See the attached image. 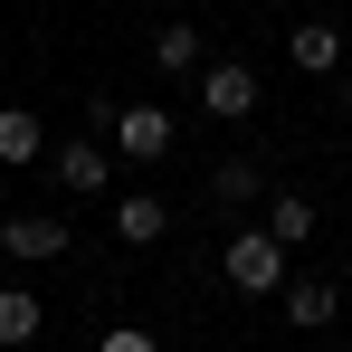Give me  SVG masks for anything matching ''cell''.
Segmentation results:
<instances>
[{"label": "cell", "instance_id": "obj_15", "mask_svg": "<svg viewBox=\"0 0 352 352\" xmlns=\"http://www.w3.org/2000/svg\"><path fill=\"white\" fill-rule=\"evenodd\" d=\"M190 10H219V0H190Z\"/></svg>", "mask_w": 352, "mask_h": 352}, {"label": "cell", "instance_id": "obj_14", "mask_svg": "<svg viewBox=\"0 0 352 352\" xmlns=\"http://www.w3.org/2000/svg\"><path fill=\"white\" fill-rule=\"evenodd\" d=\"M96 352H162V333H143V324H115V333H105Z\"/></svg>", "mask_w": 352, "mask_h": 352}, {"label": "cell", "instance_id": "obj_2", "mask_svg": "<svg viewBox=\"0 0 352 352\" xmlns=\"http://www.w3.org/2000/svg\"><path fill=\"white\" fill-rule=\"evenodd\" d=\"M67 248H76V229H67L58 210H10V219H0V257H10V267H48Z\"/></svg>", "mask_w": 352, "mask_h": 352}, {"label": "cell", "instance_id": "obj_10", "mask_svg": "<svg viewBox=\"0 0 352 352\" xmlns=\"http://www.w3.org/2000/svg\"><path fill=\"white\" fill-rule=\"evenodd\" d=\"M162 229H172V210H162L153 190H124V200H115V238H124V248H153Z\"/></svg>", "mask_w": 352, "mask_h": 352}, {"label": "cell", "instance_id": "obj_1", "mask_svg": "<svg viewBox=\"0 0 352 352\" xmlns=\"http://www.w3.org/2000/svg\"><path fill=\"white\" fill-rule=\"evenodd\" d=\"M219 276H229L238 295H276L286 286V248L267 229H229V248H219Z\"/></svg>", "mask_w": 352, "mask_h": 352}, {"label": "cell", "instance_id": "obj_11", "mask_svg": "<svg viewBox=\"0 0 352 352\" xmlns=\"http://www.w3.org/2000/svg\"><path fill=\"white\" fill-rule=\"evenodd\" d=\"M0 162H48V124L29 105H0Z\"/></svg>", "mask_w": 352, "mask_h": 352}, {"label": "cell", "instance_id": "obj_13", "mask_svg": "<svg viewBox=\"0 0 352 352\" xmlns=\"http://www.w3.org/2000/svg\"><path fill=\"white\" fill-rule=\"evenodd\" d=\"M267 238H276V248H305V238H314V200H305V190H276V200H267Z\"/></svg>", "mask_w": 352, "mask_h": 352}, {"label": "cell", "instance_id": "obj_8", "mask_svg": "<svg viewBox=\"0 0 352 352\" xmlns=\"http://www.w3.org/2000/svg\"><path fill=\"white\" fill-rule=\"evenodd\" d=\"M286 58L305 67V76H333V67H343V29H333V19H295Z\"/></svg>", "mask_w": 352, "mask_h": 352}, {"label": "cell", "instance_id": "obj_12", "mask_svg": "<svg viewBox=\"0 0 352 352\" xmlns=\"http://www.w3.org/2000/svg\"><path fill=\"white\" fill-rule=\"evenodd\" d=\"M38 324H48V305L29 286H0V352H19V343H38Z\"/></svg>", "mask_w": 352, "mask_h": 352}, {"label": "cell", "instance_id": "obj_4", "mask_svg": "<svg viewBox=\"0 0 352 352\" xmlns=\"http://www.w3.org/2000/svg\"><path fill=\"white\" fill-rule=\"evenodd\" d=\"M257 96H267V86L248 76V58H210V67H200V105H210L219 124H248V115H257Z\"/></svg>", "mask_w": 352, "mask_h": 352}, {"label": "cell", "instance_id": "obj_3", "mask_svg": "<svg viewBox=\"0 0 352 352\" xmlns=\"http://www.w3.org/2000/svg\"><path fill=\"white\" fill-rule=\"evenodd\" d=\"M48 172H58L67 200H96V190L115 181V153H105L96 133H76V143H48Z\"/></svg>", "mask_w": 352, "mask_h": 352}, {"label": "cell", "instance_id": "obj_5", "mask_svg": "<svg viewBox=\"0 0 352 352\" xmlns=\"http://www.w3.org/2000/svg\"><path fill=\"white\" fill-rule=\"evenodd\" d=\"M115 153L124 162H172V115L162 105H124L115 115Z\"/></svg>", "mask_w": 352, "mask_h": 352}, {"label": "cell", "instance_id": "obj_7", "mask_svg": "<svg viewBox=\"0 0 352 352\" xmlns=\"http://www.w3.org/2000/svg\"><path fill=\"white\" fill-rule=\"evenodd\" d=\"M153 67H162V76H200V67H210V38H200L190 19H162V29H153Z\"/></svg>", "mask_w": 352, "mask_h": 352}, {"label": "cell", "instance_id": "obj_9", "mask_svg": "<svg viewBox=\"0 0 352 352\" xmlns=\"http://www.w3.org/2000/svg\"><path fill=\"white\" fill-rule=\"evenodd\" d=\"M257 190H267V172H257V153H219V162H210V200H219V210H248Z\"/></svg>", "mask_w": 352, "mask_h": 352}, {"label": "cell", "instance_id": "obj_6", "mask_svg": "<svg viewBox=\"0 0 352 352\" xmlns=\"http://www.w3.org/2000/svg\"><path fill=\"white\" fill-rule=\"evenodd\" d=\"M286 324L295 333H324V324H333V314H343V286H333V276H286Z\"/></svg>", "mask_w": 352, "mask_h": 352}]
</instances>
